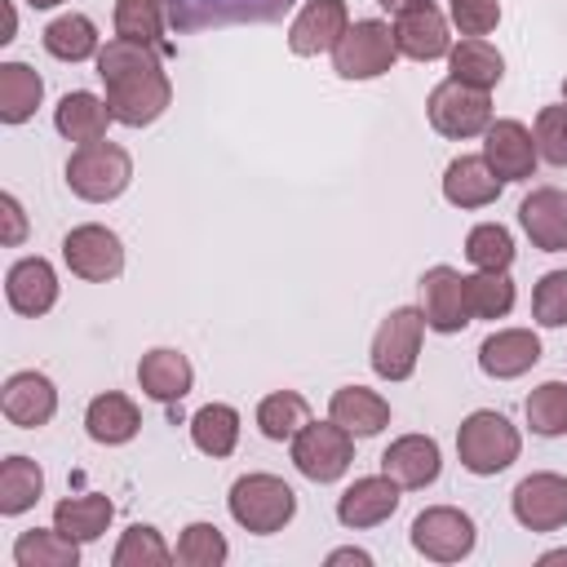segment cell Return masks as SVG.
<instances>
[{
	"instance_id": "obj_1",
	"label": "cell",
	"mask_w": 567,
	"mask_h": 567,
	"mask_svg": "<svg viewBox=\"0 0 567 567\" xmlns=\"http://www.w3.org/2000/svg\"><path fill=\"white\" fill-rule=\"evenodd\" d=\"M97 75L106 84V106L120 124L142 128L155 124L168 102H173V84L164 75L159 49L137 44V40H106V49H97Z\"/></svg>"
},
{
	"instance_id": "obj_2",
	"label": "cell",
	"mask_w": 567,
	"mask_h": 567,
	"mask_svg": "<svg viewBox=\"0 0 567 567\" xmlns=\"http://www.w3.org/2000/svg\"><path fill=\"white\" fill-rule=\"evenodd\" d=\"M226 505H230V518H235L244 532H252V536H275V532H284V527L292 523V514H297V492H292L284 478H275V474H244V478H235Z\"/></svg>"
},
{
	"instance_id": "obj_3",
	"label": "cell",
	"mask_w": 567,
	"mask_h": 567,
	"mask_svg": "<svg viewBox=\"0 0 567 567\" xmlns=\"http://www.w3.org/2000/svg\"><path fill=\"white\" fill-rule=\"evenodd\" d=\"M518 447H523L518 430H514L501 412H492V408L470 412V416L461 421V430H456V456H461V465H465L470 474H478V478L509 470V465L518 461Z\"/></svg>"
},
{
	"instance_id": "obj_4",
	"label": "cell",
	"mask_w": 567,
	"mask_h": 567,
	"mask_svg": "<svg viewBox=\"0 0 567 567\" xmlns=\"http://www.w3.org/2000/svg\"><path fill=\"white\" fill-rule=\"evenodd\" d=\"M128 182H133V159L115 142H89L66 159V186H71V195H80L89 204L120 199L128 190Z\"/></svg>"
},
{
	"instance_id": "obj_5",
	"label": "cell",
	"mask_w": 567,
	"mask_h": 567,
	"mask_svg": "<svg viewBox=\"0 0 567 567\" xmlns=\"http://www.w3.org/2000/svg\"><path fill=\"white\" fill-rule=\"evenodd\" d=\"M399 44H394V27L363 18L354 27H346V35L332 44V71L341 80H377L394 66Z\"/></svg>"
},
{
	"instance_id": "obj_6",
	"label": "cell",
	"mask_w": 567,
	"mask_h": 567,
	"mask_svg": "<svg viewBox=\"0 0 567 567\" xmlns=\"http://www.w3.org/2000/svg\"><path fill=\"white\" fill-rule=\"evenodd\" d=\"M421 332H425V315L421 306H399L381 319L377 337H372V372L381 381H408L416 372V354H421Z\"/></svg>"
},
{
	"instance_id": "obj_7",
	"label": "cell",
	"mask_w": 567,
	"mask_h": 567,
	"mask_svg": "<svg viewBox=\"0 0 567 567\" xmlns=\"http://www.w3.org/2000/svg\"><path fill=\"white\" fill-rule=\"evenodd\" d=\"M425 115H430L434 133H443V137H456V142L461 137H478L492 124V97H487V89H470V84L447 75L443 84L430 89Z\"/></svg>"
},
{
	"instance_id": "obj_8",
	"label": "cell",
	"mask_w": 567,
	"mask_h": 567,
	"mask_svg": "<svg viewBox=\"0 0 567 567\" xmlns=\"http://www.w3.org/2000/svg\"><path fill=\"white\" fill-rule=\"evenodd\" d=\"M354 461V434L341 430L337 421H310L292 439V465L310 483H337Z\"/></svg>"
},
{
	"instance_id": "obj_9",
	"label": "cell",
	"mask_w": 567,
	"mask_h": 567,
	"mask_svg": "<svg viewBox=\"0 0 567 567\" xmlns=\"http://www.w3.org/2000/svg\"><path fill=\"white\" fill-rule=\"evenodd\" d=\"M478 532L474 518L456 505H430L412 518V549L425 554L430 563H461L474 549Z\"/></svg>"
},
{
	"instance_id": "obj_10",
	"label": "cell",
	"mask_w": 567,
	"mask_h": 567,
	"mask_svg": "<svg viewBox=\"0 0 567 567\" xmlns=\"http://www.w3.org/2000/svg\"><path fill=\"white\" fill-rule=\"evenodd\" d=\"M297 0H164V13L177 31H208L226 22H275Z\"/></svg>"
},
{
	"instance_id": "obj_11",
	"label": "cell",
	"mask_w": 567,
	"mask_h": 567,
	"mask_svg": "<svg viewBox=\"0 0 567 567\" xmlns=\"http://www.w3.org/2000/svg\"><path fill=\"white\" fill-rule=\"evenodd\" d=\"M62 261L71 266V275H80V279H89V284H106V279H115V275L124 270V244H120L115 230L89 221V226L66 230V239H62Z\"/></svg>"
},
{
	"instance_id": "obj_12",
	"label": "cell",
	"mask_w": 567,
	"mask_h": 567,
	"mask_svg": "<svg viewBox=\"0 0 567 567\" xmlns=\"http://www.w3.org/2000/svg\"><path fill=\"white\" fill-rule=\"evenodd\" d=\"M509 505L527 532H558V527H567V478L563 474H527L514 487Z\"/></svg>"
},
{
	"instance_id": "obj_13",
	"label": "cell",
	"mask_w": 567,
	"mask_h": 567,
	"mask_svg": "<svg viewBox=\"0 0 567 567\" xmlns=\"http://www.w3.org/2000/svg\"><path fill=\"white\" fill-rule=\"evenodd\" d=\"M483 159L492 164V173L501 182H523V177L536 173L540 151H536V137H532L527 124H518V120H492L487 133H483Z\"/></svg>"
},
{
	"instance_id": "obj_14",
	"label": "cell",
	"mask_w": 567,
	"mask_h": 567,
	"mask_svg": "<svg viewBox=\"0 0 567 567\" xmlns=\"http://www.w3.org/2000/svg\"><path fill=\"white\" fill-rule=\"evenodd\" d=\"M421 315L434 332H461L474 319L465 301V275L452 266H430L421 275Z\"/></svg>"
},
{
	"instance_id": "obj_15",
	"label": "cell",
	"mask_w": 567,
	"mask_h": 567,
	"mask_svg": "<svg viewBox=\"0 0 567 567\" xmlns=\"http://www.w3.org/2000/svg\"><path fill=\"white\" fill-rule=\"evenodd\" d=\"M350 27V9L346 0H306L301 13L288 27V49L297 58H315L323 49H332Z\"/></svg>"
},
{
	"instance_id": "obj_16",
	"label": "cell",
	"mask_w": 567,
	"mask_h": 567,
	"mask_svg": "<svg viewBox=\"0 0 567 567\" xmlns=\"http://www.w3.org/2000/svg\"><path fill=\"white\" fill-rule=\"evenodd\" d=\"M394 44L403 58L412 62H434V58H447L452 53V35H447V18L425 0L416 9H403L394 18Z\"/></svg>"
},
{
	"instance_id": "obj_17",
	"label": "cell",
	"mask_w": 567,
	"mask_h": 567,
	"mask_svg": "<svg viewBox=\"0 0 567 567\" xmlns=\"http://www.w3.org/2000/svg\"><path fill=\"white\" fill-rule=\"evenodd\" d=\"M0 408L18 430H40L58 412V390L44 372H13L0 390Z\"/></svg>"
},
{
	"instance_id": "obj_18",
	"label": "cell",
	"mask_w": 567,
	"mask_h": 567,
	"mask_svg": "<svg viewBox=\"0 0 567 567\" xmlns=\"http://www.w3.org/2000/svg\"><path fill=\"white\" fill-rule=\"evenodd\" d=\"M399 509V483L390 474H368V478H354L341 501H337V518L341 527H377L385 523L390 514Z\"/></svg>"
},
{
	"instance_id": "obj_19",
	"label": "cell",
	"mask_w": 567,
	"mask_h": 567,
	"mask_svg": "<svg viewBox=\"0 0 567 567\" xmlns=\"http://www.w3.org/2000/svg\"><path fill=\"white\" fill-rule=\"evenodd\" d=\"M540 363V337L532 328H501L478 346V368L496 381H514Z\"/></svg>"
},
{
	"instance_id": "obj_20",
	"label": "cell",
	"mask_w": 567,
	"mask_h": 567,
	"mask_svg": "<svg viewBox=\"0 0 567 567\" xmlns=\"http://www.w3.org/2000/svg\"><path fill=\"white\" fill-rule=\"evenodd\" d=\"M518 221L527 230V239L540 252H563L567 248V190L558 186H536L523 204H518Z\"/></svg>"
},
{
	"instance_id": "obj_21",
	"label": "cell",
	"mask_w": 567,
	"mask_h": 567,
	"mask_svg": "<svg viewBox=\"0 0 567 567\" xmlns=\"http://www.w3.org/2000/svg\"><path fill=\"white\" fill-rule=\"evenodd\" d=\"M137 385H142V394H151L155 403H182V399L190 394V385H195V368H190V359H186L182 350L155 346V350H146L142 363H137Z\"/></svg>"
},
{
	"instance_id": "obj_22",
	"label": "cell",
	"mask_w": 567,
	"mask_h": 567,
	"mask_svg": "<svg viewBox=\"0 0 567 567\" xmlns=\"http://www.w3.org/2000/svg\"><path fill=\"white\" fill-rule=\"evenodd\" d=\"M439 470H443V456L430 434H403L381 452V474H390L399 487H430Z\"/></svg>"
},
{
	"instance_id": "obj_23",
	"label": "cell",
	"mask_w": 567,
	"mask_h": 567,
	"mask_svg": "<svg viewBox=\"0 0 567 567\" xmlns=\"http://www.w3.org/2000/svg\"><path fill=\"white\" fill-rule=\"evenodd\" d=\"M4 297H9V306H13L18 315H27V319L53 310V301H58V275H53V266H49L44 257H22V261H13L9 275H4Z\"/></svg>"
},
{
	"instance_id": "obj_24",
	"label": "cell",
	"mask_w": 567,
	"mask_h": 567,
	"mask_svg": "<svg viewBox=\"0 0 567 567\" xmlns=\"http://www.w3.org/2000/svg\"><path fill=\"white\" fill-rule=\"evenodd\" d=\"M501 177L492 173V164L483 155H456L443 168V199L452 208H487L501 195Z\"/></svg>"
},
{
	"instance_id": "obj_25",
	"label": "cell",
	"mask_w": 567,
	"mask_h": 567,
	"mask_svg": "<svg viewBox=\"0 0 567 567\" xmlns=\"http://www.w3.org/2000/svg\"><path fill=\"white\" fill-rule=\"evenodd\" d=\"M328 416L341 430H350L354 439H372V434H381L390 425V403L368 385H341L332 394V403H328Z\"/></svg>"
},
{
	"instance_id": "obj_26",
	"label": "cell",
	"mask_w": 567,
	"mask_h": 567,
	"mask_svg": "<svg viewBox=\"0 0 567 567\" xmlns=\"http://www.w3.org/2000/svg\"><path fill=\"white\" fill-rule=\"evenodd\" d=\"M84 430H89L93 443L120 447V443H128V439L142 430V412H137V403H133L128 394L106 390V394H97V399L84 408Z\"/></svg>"
},
{
	"instance_id": "obj_27",
	"label": "cell",
	"mask_w": 567,
	"mask_h": 567,
	"mask_svg": "<svg viewBox=\"0 0 567 567\" xmlns=\"http://www.w3.org/2000/svg\"><path fill=\"white\" fill-rule=\"evenodd\" d=\"M111 120H115V115H111V106H106L102 97L84 93V89L66 93V97L58 102V111H53V124H58V133H62L66 142H80V146H89V142H102Z\"/></svg>"
},
{
	"instance_id": "obj_28",
	"label": "cell",
	"mask_w": 567,
	"mask_h": 567,
	"mask_svg": "<svg viewBox=\"0 0 567 567\" xmlns=\"http://www.w3.org/2000/svg\"><path fill=\"white\" fill-rule=\"evenodd\" d=\"M111 518H115V505H111L102 492L66 496V501H58V505H53V527H58L62 536L80 540V545L97 540V536L111 527Z\"/></svg>"
},
{
	"instance_id": "obj_29",
	"label": "cell",
	"mask_w": 567,
	"mask_h": 567,
	"mask_svg": "<svg viewBox=\"0 0 567 567\" xmlns=\"http://www.w3.org/2000/svg\"><path fill=\"white\" fill-rule=\"evenodd\" d=\"M447 71H452V80H461V84H470V89H492V84H501V75H505V58H501L483 35H465L461 44H452Z\"/></svg>"
},
{
	"instance_id": "obj_30",
	"label": "cell",
	"mask_w": 567,
	"mask_h": 567,
	"mask_svg": "<svg viewBox=\"0 0 567 567\" xmlns=\"http://www.w3.org/2000/svg\"><path fill=\"white\" fill-rule=\"evenodd\" d=\"M44 97V80L27 66V62H4L0 66V120L4 124H22L35 115Z\"/></svg>"
},
{
	"instance_id": "obj_31",
	"label": "cell",
	"mask_w": 567,
	"mask_h": 567,
	"mask_svg": "<svg viewBox=\"0 0 567 567\" xmlns=\"http://www.w3.org/2000/svg\"><path fill=\"white\" fill-rule=\"evenodd\" d=\"M13 563L18 567H75L80 563V540L62 536L58 527L53 532L31 527L13 540Z\"/></svg>"
},
{
	"instance_id": "obj_32",
	"label": "cell",
	"mask_w": 567,
	"mask_h": 567,
	"mask_svg": "<svg viewBox=\"0 0 567 567\" xmlns=\"http://www.w3.org/2000/svg\"><path fill=\"white\" fill-rule=\"evenodd\" d=\"M301 425H310V403L297 394V390H275L257 403V430L275 443H292L301 434Z\"/></svg>"
},
{
	"instance_id": "obj_33",
	"label": "cell",
	"mask_w": 567,
	"mask_h": 567,
	"mask_svg": "<svg viewBox=\"0 0 567 567\" xmlns=\"http://www.w3.org/2000/svg\"><path fill=\"white\" fill-rule=\"evenodd\" d=\"M190 439L204 456H230L239 443V412L230 403H204L190 416Z\"/></svg>"
},
{
	"instance_id": "obj_34",
	"label": "cell",
	"mask_w": 567,
	"mask_h": 567,
	"mask_svg": "<svg viewBox=\"0 0 567 567\" xmlns=\"http://www.w3.org/2000/svg\"><path fill=\"white\" fill-rule=\"evenodd\" d=\"M44 492V470L31 456H4L0 465V514H22L40 501Z\"/></svg>"
},
{
	"instance_id": "obj_35",
	"label": "cell",
	"mask_w": 567,
	"mask_h": 567,
	"mask_svg": "<svg viewBox=\"0 0 567 567\" xmlns=\"http://www.w3.org/2000/svg\"><path fill=\"white\" fill-rule=\"evenodd\" d=\"M115 35L173 53L164 40V0H115Z\"/></svg>"
},
{
	"instance_id": "obj_36",
	"label": "cell",
	"mask_w": 567,
	"mask_h": 567,
	"mask_svg": "<svg viewBox=\"0 0 567 567\" xmlns=\"http://www.w3.org/2000/svg\"><path fill=\"white\" fill-rule=\"evenodd\" d=\"M44 49L58 62H84L97 53V27L84 13H62L44 27Z\"/></svg>"
},
{
	"instance_id": "obj_37",
	"label": "cell",
	"mask_w": 567,
	"mask_h": 567,
	"mask_svg": "<svg viewBox=\"0 0 567 567\" xmlns=\"http://www.w3.org/2000/svg\"><path fill=\"white\" fill-rule=\"evenodd\" d=\"M523 416H527L532 434H540V439L567 434V381H540V385L527 394Z\"/></svg>"
},
{
	"instance_id": "obj_38",
	"label": "cell",
	"mask_w": 567,
	"mask_h": 567,
	"mask_svg": "<svg viewBox=\"0 0 567 567\" xmlns=\"http://www.w3.org/2000/svg\"><path fill=\"white\" fill-rule=\"evenodd\" d=\"M465 301L474 319H505L514 310V279L505 270H478L465 279Z\"/></svg>"
},
{
	"instance_id": "obj_39",
	"label": "cell",
	"mask_w": 567,
	"mask_h": 567,
	"mask_svg": "<svg viewBox=\"0 0 567 567\" xmlns=\"http://www.w3.org/2000/svg\"><path fill=\"white\" fill-rule=\"evenodd\" d=\"M168 558H173V549H168L164 536H159L155 527H146V523H133V527L120 536L115 554H111L115 567H164Z\"/></svg>"
},
{
	"instance_id": "obj_40",
	"label": "cell",
	"mask_w": 567,
	"mask_h": 567,
	"mask_svg": "<svg viewBox=\"0 0 567 567\" xmlns=\"http://www.w3.org/2000/svg\"><path fill=\"white\" fill-rule=\"evenodd\" d=\"M465 257L478 266V270H509L514 261V239L501 221H483L465 235Z\"/></svg>"
},
{
	"instance_id": "obj_41",
	"label": "cell",
	"mask_w": 567,
	"mask_h": 567,
	"mask_svg": "<svg viewBox=\"0 0 567 567\" xmlns=\"http://www.w3.org/2000/svg\"><path fill=\"white\" fill-rule=\"evenodd\" d=\"M226 554H230V545L213 523H190L177 540V563L182 567H221Z\"/></svg>"
},
{
	"instance_id": "obj_42",
	"label": "cell",
	"mask_w": 567,
	"mask_h": 567,
	"mask_svg": "<svg viewBox=\"0 0 567 567\" xmlns=\"http://www.w3.org/2000/svg\"><path fill=\"white\" fill-rule=\"evenodd\" d=\"M532 315H536L540 328H563L567 323V270L540 275V284L532 288Z\"/></svg>"
},
{
	"instance_id": "obj_43",
	"label": "cell",
	"mask_w": 567,
	"mask_h": 567,
	"mask_svg": "<svg viewBox=\"0 0 567 567\" xmlns=\"http://www.w3.org/2000/svg\"><path fill=\"white\" fill-rule=\"evenodd\" d=\"M536 151L540 159L567 168V106H540L536 111Z\"/></svg>"
},
{
	"instance_id": "obj_44",
	"label": "cell",
	"mask_w": 567,
	"mask_h": 567,
	"mask_svg": "<svg viewBox=\"0 0 567 567\" xmlns=\"http://www.w3.org/2000/svg\"><path fill=\"white\" fill-rule=\"evenodd\" d=\"M447 13L461 27V35H487L501 22V4L496 0H447Z\"/></svg>"
},
{
	"instance_id": "obj_45",
	"label": "cell",
	"mask_w": 567,
	"mask_h": 567,
	"mask_svg": "<svg viewBox=\"0 0 567 567\" xmlns=\"http://www.w3.org/2000/svg\"><path fill=\"white\" fill-rule=\"evenodd\" d=\"M0 217H4V244L9 248H18L22 239H27V217H22V204L13 199V195H0Z\"/></svg>"
},
{
	"instance_id": "obj_46",
	"label": "cell",
	"mask_w": 567,
	"mask_h": 567,
	"mask_svg": "<svg viewBox=\"0 0 567 567\" xmlns=\"http://www.w3.org/2000/svg\"><path fill=\"white\" fill-rule=\"evenodd\" d=\"M328 563H359V567H368V563H372V554H363V549H332V554H328Z\"/></svg>"
},
{
	"instance_id": "obj_47",
	"label": "cell",
	"mask_w": 567,
	"mask_h": 567,
	"mask_svg": "<svg viewBox=\"0 0 567 567\" xmlns=\"http://www.w3.org/2000/svg\"><path fill=\"white\" fill-rule=\"evenodd\" d=\"M0 13H4V35H0V44H9V40H13V31H18V13H13V4H9V0L0 4Z\"/></svg>"
},
{
	"instance_id": "obj_48",
	"label": "cell",
	"mask_w": 567,
	"mask_h": 567,
	"mask_svg": "<svg viewBox=\"0 0 567 567\" xmlns=\"http://www.w3.org/2000/svg\"><path fill=\"white\" fill-rule=\"evenodd\" d=\"M381 9H390V13H403V9H416V4H425V0H377Z\"/></svg>"
},
{
	"instance_id": "obj_49",
	"label": "cell",
	"mask_w": 567,
	"mask_h": 567,
	"mask_svg": "<svg viewBox=\"0 0 567 567\" xmlns=\"http://www.w3.org/2000/svg\"><path fill=\"white\" fill-rule=\"evenodd\" d=\"M540 563L549 567V563H567V549H549V554H540Z\"/></svg>"
},
{
	"instance_id": "obj_50",
	"label": "cell",
	"mask_w": 567,
	"mask_h": 567,
	"mask_svg": "<svg viewBox=\"0 0 567 567\" xmlns=\"http://www.w3.org/2000/svg\"><path fill=\"white\" fill-rule=\"evenodd\" d=\"M31 9H53V4H62V0H27Z\"/></svg>"
},
{
	"instance_id": "obj_51",
	"label": "cell",
	"mask_w": 567,
	"mask_h": 567,
	"mask_svg": "<svg viewBox=\"0 0 567 567\" xmlns=\"http://www.w3.org/2000/svg\"><path fill=\"white\" fill-rule=\"evenodd\" d=\"M563 102H567V80H563Z\"/></svg>"
}]
</instances>
